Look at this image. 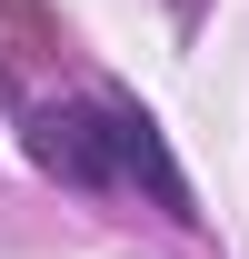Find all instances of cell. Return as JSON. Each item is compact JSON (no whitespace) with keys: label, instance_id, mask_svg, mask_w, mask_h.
Segmentation results:
<instances>
[{"label":"cell","instance_id":"obj_2","mask_svg":"<svg viewBox=\"0 0 249 259\" xmlns=\"http://www.w3.org/2000/svg\"><path fill=\"white\" fill-rule=\"evenodd\" d=\"M30 160L60 169L70 190H110L120 160H110V120H100V100H90V110H40V120H30Z\"/></svg>","mask_w":249,"mask_h":259},{"label":"cell","instance_id":"obj_1","mask_svg":"<svg viewBox=\"0 0 249 259\" xmlns=\"http://www.w3.org/2000/svg\"><path fill=\"white\" fill-rule=\"evenodd\" d=\"M100 120H110V160H120V180H150V199L170 209V220H199V199H189L180 160H170V140H159V120L140 110V100L100 90Z\"/></svg>","mask_w":249,"mask_h":259}]
</instances>
